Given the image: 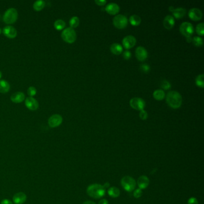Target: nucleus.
I'll return each instance as SVG.
<instances>
[{"label": "nucleus", "mask_w": 204, "mask_h": 204, "mask_svg": "<svg viewBox=\"0 0 204 204\" xmlns=\"http://www.w3.org/2000/svg\"><path fill=\"white\" fill-rule=\"evenodd\" d=\"M161 88L164 90H168L171 88V84L168 80H164L161 82Z\"/></svg>", "instance_id": "2f4dec72"}, {"label": "nucleus", "mask_w": 204, "mask_h": 204, "mask_svg": "<svg viewBox=\"0 0 204 204\" xmlns=\"http://www.w3.org/2000/svg\"><path fill=\"white\" fill-rule=\"evenodd\" d=\"M204 74H200L197 75L195 80V83L197 85L198 87L204 88Z\"/></svg>", "instance_id": "cd10ccee"}, {"label": "nucleus", "mask_w": 204, "mask_h": 204, "mask_svg": "<svg viewBox=\"0 0 204 204\" xmlns=\"http://www.w3.org/2000/svg\"><path fill=\"white\" fill-rule=\"evenodd\" d=\"M3 33L9 38H14L17 36V31L12 26H7L4 28Z\"/></svg>", "instance_id": "2eb2a0df"}, {"label": "nucleus", "mask_w": 204, "mask_h": 204, "mask_svg": "<svg viewBox=\"0 0 204 204\" xmlns=\"http://www.w3.org/2000/svg\"><path fill=\"white\" fill-rule=\"evenodd\" d=\"M166 101L170 107L177 109L181 107L183 99L179 92L177 91H171L166 95Z\"/></svg>", "instance_id": "f257e3e1"}, {"label": "nucleus", "mask_w": 204, "mask_h": 204, "mask_svg": "<svg viewBox=\"0 0 204 204\" xmlns=\"http://www.w3.org/2000/svg\"><path fill=\"white\" fill-rule=\"evenodd\" d=\"M192 42L193 44L197 47H200L203 45V40L200 37H195L192 38Z\"/></svg>", "instance_id": "c756f323"}, {"label": "nucleus", "mask_w": 204, "mask_h": 204, "mask_svg": "<svg viewBox=\"0 0 204 204\" xmlns=\"http://www.w3.org/2000/svg\"><path fill=\"white\" fill-rule=\"evenodd\" d=\"M135 56L139 61H144L148 57V52L144 47L139 46L135 50Z\"/></svg>", "instance_id": "f8f14e48"}, {"label": "nucleus", "mask_w": 204, "mask_h": 204, "mask_svg": "<svg viewBox=\"0 0 204 204\" xmlns=\"http://www.w3.org/2000/svg\"><path fill=\"white\" fill-rule=\"evenodd\" d=\"M153 95L155 99H156L157 101H161V100H163V99L165 98V93L163 90L158 89V90H156L153 92Z\"/></svg>", "instance_id": "b1692460"}, {"label": "nucleus", "mask_w": 204, "mask_h": 204, "mask_svg": "<svg viewBox=\"0 0 204 204\" xmlns=\"http://www.w3.org/2000/svg\"><path fill=\"white\" fill-rule=\"evenodd\" d=\"M95 2L98 6H104L107 3V1L105 0H96Z\"/></svg>", "instance_id": "58836bf2"}, {"label": "nucleus", "mask_w": 204, "mask_h": 204, "mask_svg": "<svg viewBox=\"0 0 204 204\" xmlns=\"http://www.w3.org/2000/svg\"><path fill=\"white\" fill-rule=\"evenodd\" d=\"M108 194L110 196L113 198H116L120 196V191L116 187H111L109 188Z\"/></svg>", "instance_id": "393cba45"}, {"label": "nucleus", "mask_w": 204, "mask_h": 204, "mask_svg": "<svg viewBox=\"0 0 204 204\" xmlns=\"http://www.w3.org/2000/svg\"><path fill=\"white\" fill-rule=\"evenodd\" d=\"M110 50L113 54L117 55L120 54L123 52L122 46L118 43H114L111 44L110 47Z\"/></svg>", "instance_id": "412c9836"}, {"label": "nucleus", "mask_w": 204, "mask_h": 204, "mask_svg": "<svg viewBox=\"0 0 204 204\" xmlns=\"http://www.w3.org/2000/svg\"><path fill=\"white\" fill-rule=\"evenodd\" d=\"M25 99V95L23 93L18 92L13 94L11 96V100L14 103H21Z\"/></svg>", "instance_id": "6ab92c4d"}, {"label": "nucleus", "mask_w": 204, "mask_h": 204, "mask_svg": "<svg viewBox=\"0 0 204 204\" xmlns=\"http://www.w3.org/2000/svg\"><path fill=\"white\" fill-rule=\"evenodd\" d=\"M121 185L125 191L130 192L135 189L136 182L134 178L128 176H126L122 178Z\"/></svg>", "instance_id": "7ed1b4c3"}, {"label": "nucleus", "mask_w": 204, "mask_h": 204, "mask_svg": "<svg viewBox=\"0 0 204 204\" xmlns=\"http://www.w3.org/2000/svg\"><path fill=\"white\" fill-rule=\"evenodd\" d=\"M140 117L141 118V119H142L143 120H145L147 119L148 117V113H147L146 111H145L144 110H143L141 111H140Z\"/></svg>", "instance_id": "c9c22d12"}, {"label": "nucleus", "mask_w": 204, "mask_h": 204, "mask_svg": "<svg viewBox=\"0 0 204 204\" xmlns=\"http://www.w3.org/2000/svg\"><path fill=\"white\" fill-rule=\"evenodd\" d=\"M87 193L89 196L94 199H99L105 194V189L99 184H92L87 188Z\"/></svg>", "instance_id": "f03ea898"}, {"label": "nucleus", "mask_w": 204, "mask_h": 204, "mask_svg": "<svg viewBox=\"0 0 204 204\" xmlns=\"http://www.w3.org/2000/svg\"><path fill=\"white\" fill-rule=\"evenodd\" d=\"M103 186H104V187L105 189H107V188H109V187L110 186V183H106L105 184H104Z\"/></svg>", "instance_id": "37998d69"}, {"label": "nucleus", "mask_w": 204, "mask_h": 204, "mask_svg": "<svg viewBox=\"0 0 204 204\" xmlns=\"http://www.w3.org/2000/svg\"><path fill=\"white\" fill-rule=\"evenodd\" d=\"M63 121L62 117L59 115H54L48 120V124L51 128H56L61 125Z\"/></svg>", "instance_id": "1a4fd4ad"}, {"label": "nucleus", "mask_w": 204, "mask_h": 204, "mask_svg": "<svg viewBox=\"0 0 204 204\" xmlns=\"http://www.w3.org/2000/svg\"><path fill=\"white\" fill-rule=\"evenodd\" d=\"M202 16V11L197 8H192L189 12V17L192 21H200Z\"/></svg>", "instance_id": "9b49d317"}, {"label": "nucleus", "mask_w": 204, "mask_h": 204, "mask_svg": "<svg viewBox=\"0 0 204 204\" xmlns=\"http://www.w3.org/2000/svg\"><path fill=\"white\" fill-rule=\"evenodd\" d=\"M113 22L117 28L123 29L128 25V19L124 15L118 14L114 18Z\"/></svg>", "instance_id": "0eeeda50"}, {"label": "nucleus", "mask_w": 204, "mask_h": 204, "mask_svg": "<svg viewBox=\"0 0 204 204\" xmlns=\"http://www.w3.org/2000/svg\"><path fill=\"white\" fill-rule=\"evenodd\" d=\"M83 204H96L94 202L91 201H86L84 202H83Z\"/></svg>", "instance_id": "79ce46f5"}, {"label": "nucleus", "mask_w": 204, "mask_h": 204, "mask_svg": "<svg viewBox=\"0 0 204 204\" xmlns=\"http://www.w3.org/2000/svg\"><path fill=\"white\" fill-rule=\"evenodd\" d=\"M120 10V7L116 3H110L106 7L105 11L111 15H115L118 13Z\"/></svg>", "instance_id": "dca6fc26"}, {"label": "nucleus", "mask_w": 204, "mask_h": 204, "mask_svg": "<svg viewBox=\"0 0 204 204\" xmlns=\"http://www.w3.org/2000/svg\"><path fill=\"white\" fill-rule=\"evenodd\" d=\"M1 76H2V74H1V72L0 71V79H1Z\"/></svg>", "instance_id": "a18cd8bd"}, {"label": "nucleus", "mask_w": 204, "mask_h": 204, "mask_svg": "<svg viewBox=\"0 0 204 204\" xmlns=\"http://www.w3.org/2000/svg\"><path fill=\"white\" fill-rule=\"evenodd\" d=\"M25 105L28 109L32 111L37 110L39 107L38 102L33 97H28L25 100Z\"/></svg>", "instance_id": "ddd939ff"}, {"label": "nucleus", "mask_w": 204, "mask_h": 204, "mask_svg": "<svg viewBox=\"0 0 204 204\" xmlns=\"http://www.w3.org/2000/svg\"><path fill=\"white\" fill-rule=\"evenodd\" d=\"M46 3L43 0H38L35 1L33 5V8L35 11H41L45 7Z\"/></svg>", "instance_id": "a878e982"}, {"label": "nucleus", "mask_w": 204, "mask_h": 204, "mask_svg": "<svg viewBox=\"0 0 204 204\" xmlns=\"http://www.w3.org/2000/svg\"><path fill=\"white\" fill-rule=\"evenodd\" d=\"M187 41H188V42H191V41H192V39H191V37H187Z\"/></svg>", "instance_id": "c03bdc74"}, {"label": "nucleus", "mask_w": 204, "mask_h": 204, "mask_svg": "<svg viewBox=\"0 0 204 204\" xmlns=\"http://www.w3.org/2000/svg\"><path fill=\"white\" fill-rule=\"evenodd\" d=\"M133 195L134 196L138 199V198H140V197H141V196L143 195V191L141 189H135L134 191V193H133Z\"/></svg>", "instance_id": "72a5a7b5"}, {"label": "nucleus", "mask_w": 204, "mask_h": 204, "mask_svg": "<svg viewBox=\"0 0 204 204\" xmlns=\"http://www.w3.org/2000/svg\"><path fill=\"white\" fill-rule=\"evenodd\" d=\"M10 88L9 83L4 80H0V92L1 93H7Z\"/></svg>", "instance_id": "4be33fe9"}, {"label": "nucleus", "mask_w": 204, "mask_h": 204, "mask_svg": "<svg viewBox=\"0 0 204 204\" xmlns=\"http://www.w3.org/2000/svg\"><path fill=\"white\" fill-rule=\"evenodd\" d=\"M37 94V90L34 87H29L28 89V94L29 97H33V96Z\"/></svg>", "instance_id": "473e14b6"}, {"label": "nucleus", "mask_w": 204, "mask_h": 204, "mask_svg": "<svg viewBox=\"0 0 204 204\" xmlns=\"http://www.w3.org/2000/svg\"><path fill=\"white\" fill-rule=\"evenodd\" d=\"M188 204H198V201L196 197H191L187 201Z\"/></svg>", "instance_id": "4c0bfd02"}, {"label": "nucleus", "mask_w": 204, "mask_h": 204, "mask_svg": "<svg viewBox=\"0 0 204 204\" xmlns=\"http://www.w3.org/2000/svg\"><path fill=\"white\" fill-rule=\"evenodd\" d=\"M175 24L174 18L171 15L166 16L163 20L164 27L167 29H171Z\"/></svg>", "instance_id": "a211bd4d"}, {"label": "nucleus", "mask_w": 204, "mask_h": 204, "mask_svg": "<svg viewBox=\"0 0 204 204\" xmlns=\"http://www.w3.org/2000/svg\"><path fill=\"white\" fill-rule=\"evenodd\" d=\"M79 23H80V20L79 18L77 16L73 17L69 21V25L72 28L77 27L79 25Z\"/></svg>", "instance_id": "c85d7f7f"}, {"label": "nucleus", "mask_w": 204, "mask_h": 204, "mask_svg": "<svg viewBox=\"0 0 204 204\" xmlns=\"http://www.w3.org/2000/svg\"><path fill=\"white\" fill-rule=\"evenodd\" d=\"M123 56L125 59L128 60L131 57V53L129 50H126V51L124 52V53L123 54Z\"/></svg>", "instance_id": "e433bc0d"}, {"label": "nucleus", "mask_w": 204, "mask_h": 204, "mask_svg": "<svg viewBox=\"0 0 204 204\" xmlns=\"http://www.w3.org/2000/svg\"><path fill=\"white\" fill-rule=\"evenodd\" d=\"M1 29H0V34H1Z\"/></svg>", "instance_id": "49530a36"}, {"label": "nucleus", "mask_w": 204, "mask_h": 204, "mask_svg": "<svg viewBox=\"0 0 204 204\" xmlns=\"http://www.w3.org/2000/svg\"><path fill=\"white\" fill-rule=\"evenodd\" d=\"M186 9L182 8V7H178L177 8H175L172 11L173 16L176 19H181V18H183L184 16L186 15Z\"/></svg>", "instance_id": "aec40b11"}, {"label": "nucleus", "mask_w": 204, "mask_h": 204, "mask_svg": "<svg viewBox=\"0 0 204 204\" xmlns=\"http://www.w3.org/2000/svg\"><path fill=\"white\" fill-rule=\"evenodd\" d=\"M61 37L64 41L69 44L73 43L77 38L75 30L71 27L65 29L62 33Z\"/></svg>", "instance_id": "20e7f679"}, {"label": "nucleus", "mask_w": 204, "mask_h": 204, "mask_svg": "<svg viewBox=\"0 0 204 204\" xmlns=\"http://www.w3.org/2000/svg\"><path fill=\"white\" fill-rule=\"evenodd\" d=\"M180 31L186 38L190 37L194 33V28L190 22H184L180 27Z\"/></svg>", "instance_id": "423d86ee"}, {"label": "nucleus", "mask_w": 204, "mask_h": 204, "mask_svg": "<svg viewBox=\"0 0 204 204\" xmlns=\"http://www.w3.org/2000/svg\"><path fill=\"white\" fill-rule=\"evenodd\" d=\"M98 204H109V201L105 199H102L99 201Z\"/></svg>", "instance_id": "a19ab883"}, {"label": "nucleus", "mask_w": 204, "mask_h": 204, "mask_svg": "<svg viewBox=\"0 0 204 204\" xmlns=\"http://www.w3.org/2000/svg\"><path fill=\"white\" fill-rule=\"evenodd\" d=\"M136 38L132 35H128L125 37L122 40V43L124 48L126 49H130L133 48L136 44Z\"/></svg>", "instance_id": "9d476101"}, {"label": "nucleus", "mask_w": 204, "mask_h": 204, "mask_svg": "<svg viewBox=\"0 0 204 204\" xmlns=\"http://www.w3.org/2000/svg\"><path fill=\"white\" fill-rule=\"evenodd\" d=\"M140 69H141V70L143 71V73H147L149 72V71H150V66L149 65H147V64H144L141 65L140 66Z\"/></svg>", "instance_id": "f704fd0d"}, {"label": "nucleus", "mask_w": 204, "mask_h": 204, "mask_svg": "<svg viewBox=\"0 0 204 204\" xmlns=\"http://www.w3.org/2000/svg\"><path fill=\"white\" fill-rule=\"evenodd\" d=\"M65 22L61 19H58L55 21L54 23V27L56 29L60 31L63 29L65 27Z\"/></svg>", "instance_id": "bb28decb"}, {"label": "nucleus", "mask_w": 204, "mask_h": 204, "mask_svg": "<svg viewBox=\"0 0 204 204\" xmlns=\"http://www.w3.org/2000/svg\"><path fill=\"white\" fill-rule=\"evenodd\" d=\"M13 200L15 204H23L27 200V195L23 192L17 193L14 195Z\"/></svg>", "instance_id": "f3484780"}, {"label": "nucleus", "mask_w": 204, "mask_h": 204, "mask_svg": "<svg viewBox=\"0 0 204 204\" xmlns=\"http://www.w3.org/2000/svg\"><path fill=\"white\" fill-rule=\"evenodd\" d=\"M150 183V180L148 177L145 176H141L138 178L137 180V184L139 189L143 190L146 189Z\"/></svg>", "instance_id": "4468645a"}, {"label": "nucleus", "mask_w": 204, "mask_h": 204, "mask_svg": "<svg viewBox=\"0 0 204 204\" xmlns=\"http://www.w3.org/2000/svg\"><path fill=\"white\" fill-rule=\"evenodd\" d=\"M129 22L132 25L136 27V26H138L141 23V19L139 16L136 14H134L130 17Z\"/></svg>", "instance_id": "5701e85b"}, {"label": "nucleus", "mask_w": 204, "mask_h": 204, "mask_svg": "<svg viewBox=\"0 0 204 204\" xmlns=\"http://www.w3.org/2000/svg\"><path fill=\"white\" fill-rule=\"evenodd\" d=\"M130 105L132 109L141 111L144 110L145 107V102L142 98H134L130 101Z\"/></svg>", "instance_id": "6e6552de"}, {"label": "nucleus", "mask_w": 204, "mask_h": 204, "mask_svg": "<svg viewBox=\"0 0 204 204\" xmlns=\"http://www.w3.org/2000/svg\"><path fill=\"white\" fill-rule=\"evenodd\" d=\"M18 13L17 10L14 8H8L5 12L3 16V21L7 24L13 23L18 19Z\"/></svg>", "instance_id": "39448f33"}, {"label": "nucleus", "mask_w": 204, "mask_h": 204, "mask_svg": "<svg viewBox=\"0 0 204 204\" xmlns=\"http://www.w3.org/2000/svg\"><path fill=\"white\" fill-rule=\"evenodd\" d=\"M204 25L203 23H200L197 25L196 28V31L198 35L203 36L204 34Z\"/></svg>", "instance_id": "7c9ffc66"}, {"label": "nucleus", "mask_w": 204, "mask_h": 204, "mask_svg": "<svg viewBox=\"0 0 204 204\" xmlns=\"http://www.w3.org/2000/svg\"><path fill=\"white\" fill-rule=\"evenodd\" d=\"M1 204H13V202L11 201H10V200H8V199H3L1 202Z\"/></svg>", "instance_id": "ea45409f"}]
</instances>
